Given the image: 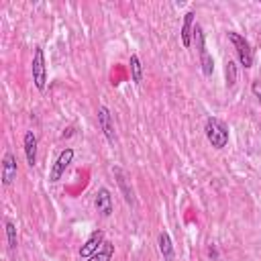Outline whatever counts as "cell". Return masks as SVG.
<instances>
[{
    "label": "cell",
    "mask_w": 261,
    "mask_h": 261,
    "mask_svg": "<svg viewBox=\"0 0 261 261\" xmlns=\"http://www.w3.org/2000/svg\"><path fill=\"white\" fill-rule=\"evenodd\" d=\"M204 130H206V139L210 141V145H212L214 149H222V147L228 145V126H226L220 118L210 116V118L206 120Z\"/></svg>",
    "instance_id": "1"
},
{
    "label": "cell",
    "mask_w": 261,
    "mask_h": 261,
    "mask_svg": "<svg viewBox=\"0 0 261 261\" xmlns=\"http://www.w3.org/2000/svg\"><path fill=\"white\" fill-rule=\"evenodd\" d=\"M228 39H230V43L234 45V51H237V55H239L241 65L251 67V65H253V49H251V45L247 43V39L241 37L239 33H228Z\"/></svg>",
    "instance_id": "2"
},
{
    "label": "cell",
    "mask_w": 261,
    "mask_h": 261,
    "mask_svg": "<svg viewBox=\"0 0 261 261\" xmlns=\"http://www.w3.org/2000/svg\"><path fill=\"white\" fill-rule=\"evenodd\" d=\"M33 82L37 90H45L47 86V67H45V55L41 47H37L33 55Z\"/></svg>",
    "instance_id": "3"
},
{
    "label": "cell",
    "mask_w": 261,
    "mask_h": 261,
    "mask_svg": "<svg viewBox=\"0 0 261 261\" xmlns=\"http://www.w3.org/2000/svg\"><path fill=\"white\" fill-rule=\"evenodd\" d=\"M71 161H73V149H71V147H65V149L57 155V159H55V163H53V167H51L49 179H51V181H59Z\"/></svg>",
    "instance_id": "4"
},
{
    "label": "cell",
    "mask_w": 261,
    "mask_h": 261,
    "mask_svg": "<svg viewBox=\"0 0 261 261\" xmlns=\"http://www.w3.org/2000/svg\"><path fill=\"white\" fill-rule=\"evenodd\" d=\"M98 124H100V130L102 135L106 137V141L110 145L116 143V133H114V124H112V116H110V110L106 106H98Z\"/></svg>",
    "instance_id": "5"
},
{
    "label": "cell",
    "mask_w": 261,
    "mask_h": 261,
    "mask_svg": "<svg viewBox=\"0 0 261 261\" xmlns=\"http://www.w3.org/2000/svg\"><path fill=\"white\" fill-rule=\"evenodd\" d=\"M112 173H114V177H116V184H118V188H120V192H122L124 202H126V204H130V206H135V204H137V200H135V194H133L130 179H128L126 171H124L122 167H112Z\"/></svg>",
    "instance_id": "6"
},
{
    "label": "cell",
    "mask_w": 261,
    "mask_h": 261,
    "mask_svg": "<svg viewBox=\"0 0 261 261\" xmlns=\"http://www.w3.org/2000/svg\"><path fill=\"white\" fill-rule=\"evenodd\" d=\"M102 243H104V232H102V230H94V232L88 237V241L82 245L80 257H82V259H90V257L102 247Z\"/></svg>",
    "instance_id": "7"
},
{
    "label": "cell",
    "mask_w": 261,
    "mask_h": 261,
    "mask_svg": "<svg viewBox=\"0 0 261 261\" xmlns=\"http://www.w3.org/2000/svg\"><path fill=\"white\" fill-rule=\"evenodd\" d=\"M14 179H16V157L10 151H6L2 159V184L10 186Z\"/></svg>",
    "instance_id": "8"
},
{
    "label": "cell",
    "mask_w": 261,
    "mask_h": 261,
    "mask_svg": "<svg viewBox=\"0 0 261 261\" xmlns=\"http://www.w3.org/2000/svg\"><path fill=\"white\" fill-rule=\"evenodd\" d=\"M94 204H96V210L102 214V216H110L112 214V196L106 188H100L96 192V198H94Z\"/></svg>",
    "instance_id": "9"
},
{
    "label": "cell",
    "mask_w": 261,
    "mask_h": 261,
    "mask_svg": "<svg viewBox=\"0 0 261 261\" xmlns=\"http://www.w3.org/2000/svg\"><path fill=\"white\" fill-rule=\"evenodd\" d=\"M24 155H27V163L31 165V167H35L37 165V137H35V133L33 130H29V133H24Z\"/></svg>",
    "instance_id": "10"
},
{
    "label": "cell",
    "mask_w": 261,
    "mask_h": 261,
    "mask_svg": "<svg viewBox=\"0 0 261 261\" xmlns=\"http://www.w3.org/2000/svg\"><path fill=\"white\" fill-rule=\"evenodd\" d=\"M192 33H194V12L190 10V12H186V14H184L181 33H179V37H181V45H184L186 49L192 45Z\"/></svg>",
    "instance_id": "11"
},
{
    "label": "cell",
    "mask_w": 261,
    "mask_h": 261,
    "mask_svg": "<svg viewBox=\"0 0 261 261\" xmlns=\"http://www.w3.org/2000/svg\"><path fill=\"white\" fill-rule=\"evenodd\" d=\"M157 243H159V251H161L163 259H165V261H173V245H171V239H169V234H167L165 230L159 232Z\"/></svg>",
    "instance_id": "12"
},
{
    "label": "cell",
    "mask_w": 261,
    "mask_h": 261,
    "mask_svg": "<svg viewBox=\"0 0 261 261\" xmlns=\"http://www.w3.org/2000/svg\"><path fill=\"white\" fill-rule=\"evenodd\" d=\"M112 255H114V245H112L110 241H104L102 247H100L90 259H86V261H110Z\"/></svg>",
    "instance_id": "13"
},
{
    "label": "cell",
    "mask_w": 261,
    "mask_h": 261,
    "mask_svg": "<svg viewBox=\"0 0 261 261\" xmlns=\"http://www.w3.org/2000/svg\"><path fill=\"white\" fill-rule=\"evenodd\" d=\"M128 65H130V80L135 82V84H141L143 82V65H141V59H139V55H130V59H128Z\"/></svg>",
    "instance_id": "14"
},
{
    "label": "cell",
    "mask_w": 261,
    "mask_h": 261,
    "mask_svg": "<svg viewBox=\"0 0 261 261\" xmlns=\"http://www.w3.org/2000/svg\"><path fill=\"white\" fill-rule=\"evenodd\" d=\"M200 65H202L204 75H212V71H214V59H212V55L208 51L200 53Z\"/></svg>",
    "instance_id": "15"
},
{
    "label": "cell",
    "mask_w": 261,
    "mask_h": 261,
    "mask_svg": "<svg viewBox=\"0 0 261 261\" xmlns=\"http://www.w3.org/2000/svg\"><path fill=\"white\" fill-rule=\"evenodd\" d=\"M4 226H6V239H8V247L14 251V249H16V224H14L12 220H6V222H4Z\"/></svg>",
    "instance_id": "16"
},
{
    "label": "cell",
    "mask_w": 261,
    "mask_h": 261,
    "mask_svg": "<svg viewBox=\"0 0 261 261\" xmlns=\"http://www.w3.org/2000/svg\"><path fill=\"white\" fill-rule=\"evenodd\" d=\"M224 75H226V86L230 88V86H234V82H237V65H234V61H226V67H224Z\"/></svg>",
    "instance_id": "17"
},
{
    "label": "cell",
    "mask_w": 261,
    "mask_h": 261,
    "mask_svg": "<svg viewBox=\"0 0 261 261\" xmlns=\"http://www.w3.org/2000/svg\"><path fill=\"white\" fill-rule=\"evenodd\" d=\"M251 92H253V96L261 102V82H253V86H251Z\"/></svg>",
    "instance_id": "18"
}]
</instances>
